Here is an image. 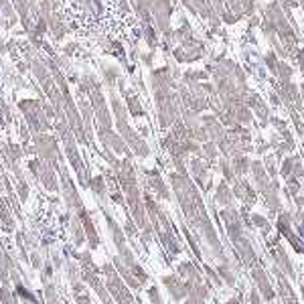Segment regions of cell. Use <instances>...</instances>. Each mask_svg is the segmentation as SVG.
<instances>
[{
    "mask_svg": "<svg viewBox=\"0 0 304 304\" xmlns=\"http://www.w3.org/2000/svg\"><path fill=\"white\" fill-rule=\"evenodd\" d=\"M229 162H231V168H233L235 176H246L250 172L252 160H250V156H246V152H237V154L229 156Z\"/></svg>",
    "mask_w": 304,
    "mask_h": 304,
    "instance_id": "16",
    "label": "cell"
},
{
    "mask_svg": "<svg viewBox=\"0 0 304 304\" xmlns=\"http://www.w3.org/2000/svg\"><path fill=\"white\" fill-rule=\"evenodd\" d=\"M160 282H162V286L166 288V292H168V296L174 300V302H180V300H187V296H189V288H187V282L174 272V274H166V276H162L160 278Z\"/></svg>",
    "mask_w": 304,
    "mask_h": 304,
    "instance_id": "6",
    "label": "cell"
},
{
    "mask_svg": "<svg viewBox=\"0 0 304 304\" xmlns=\"http://www.w3.org/2000/svg\"><path fill=\"white\" fill-rule=\"evenodd\" d=\"M75 304H96L92 300V296L87 292H81V294H75Z\"/></svg>",
    "mask_w": 304,
    "mask_h": 304,
    "instance_id": "36",
    "label": "cell"
},
{
    "mask_svg": "<svg viewBox=\"0 0 304 304\" xmlns=\"http://www.w3.org/2000/svg\"><path fill=\"white\" fill-rule=\"evenodd\" d=\"M248 300H250V304H264V298H262V294H260V290H258L256 286H252Z\"/></svg>",
    "mask_w": 304,
    "mask_h": 304,
    "instance_id": "35",
    "label": "cell"
},
{
    "mask_svg": "<svg viewBox=\"0 0 304 304\" xmlns=\"http://www.w3.org/2000/svg\"><path fill=\"white\" fill-rule=\"evenodd\" d=\"M250 174H252V180H254V187H256L258 193H264L270 187V183H272V176L268 174V170H266L262 160H252Z\"/></svg>",
    "mask_w": 304,
    "mask_h": 304,
    "instance_id": "9",
    "label": "cell"
},
{
    "mask_svg": "<svg viewBox=\"0 0 304 304\" xmlns=\"http://www.w3.org/2000/svg\"><path fill=\"white\" fill-rule=\"evenodd\" d=\"M270 246H272V248H270V262H272V268L282 270L290 280H294V278H296V270H294V266H292V260H290L286 248H284L278 239H272Z\"/></svg>",
    "mask_w": 304,
    "mask_h": 304,
    "instance_id": "3",
    "label": "cell"
},
{
    "mask_svg": "<svg viewBox=\"0 0 304 304\" xmlns=\"http://www.w3.org/2000/svg\"><path fill=\"white\" fill-rule=\"evenodd\" d=\"M272 272H274L276 282H278V298H280V302L282 304H300L298 296H296V292H294V288H292V284H290V278H288L282 270H278V268H272Z\"/></svg>",
    "mask_w": 304,
    "mask_h": 304,
    "instance_id": "7",
    "label": "cell"
},
{
    "mask_svg": "<svg viewBox=\"0 0 304 304\" xmlns=\"http://www.w3.org/2000/svg\"><path fill=\"white\" fill-rule=\"evenodd\" d=\"M53 266H55L57 270H61V266H63V262H61V258H59V256H53Z\"/></svg>",
    "mask_w": 304,
    "mask_h": 304,
    "instance_id": "40",
    "label": "cell"
},
{
    "mask_svg": "<svg viewBox=\"0 0 304 304\" xmlns=\"http://www.w3.org/2000/svg\"><path fill=\"white\" fill-rule=\"evenodd\" d=\"M176 274L187 282V284H199V282H205L203 280V274L199 270V266L195 262H180L178 268H176Z\"/></svg>",
    "mask_w": 304,
    "mask_h": 304,
    "instance_id": "13",
    "label": "cell"
},
{
    "mask_svg": "<svg viewBox=\"0 0 304 304\" xmlns=\"http://www.w3.org/2000/svg\"><path fill=\"white\" fill-rule=\"evenodd\" d=\"M264 18L274 24V28H276V33H278V39H280V43L284 45L288 57L296 55V47H294V45H296V31H294V26L290 24V20L286 18V14H284V10H282V6H280L278 0H272V2L266 6Z\"/></svg>",
    "mask_w": 304,
    "mask_h": 304,
    "instance_id": "2",
    "label": "cell"
},
{
    "mask_svg": "<svg viewBox=\"0 0 304 304\" xmlns=\"http://www.w3.org/2000/svg\"><path fill=\"white\" fill-rule=\"evenodd\" d=\"M146 296H148V300H150V304H162V298H160V292H158V288H156V286H150V288H148Z\"/></svg>",
    "mask_w": 304,
    "mask_h": 304,
    "instance_id": "34",
    "label": "cell"
},
{
    "mask_svg": "<svg viewBox=\"0 0 304 304\" xmlns=\"http://www.w3.org/2000/svg\"><path fill=\"white\" fill-rule=\"evenodd\" d=\"M302 288H304V284H302Z\"/></svg>",
    "mask_w": 304,
    "mask_h": 304,
    "instance_id": "46",
    "label": "cell"
},
{
    "mask_svg": "<svg viewBox=\"0 0 304 304\" xmlns=\"http://www.w3.org/2000/svg\"><path fill=\"white\" fill-rule=\"evenodd\" d=\"M146 176H148V187H150L152 191L156 193V197H158V199L168 201V199H170V191L166 189V185L162 183V178L158 176V172H156V170H152V172H146Z\"/></svg>",
    "mask_w": 304,
    "mask_h": 304,
    "instance_id": "17",
    "label": "cell"
},
{
    "mask_svg": "<svg viewBox=\"0 0 304 304\" xmlns=\"http://www.w3.org/2000/svg\"><path fill=\"white\" fill-rule=\"evenodd\" d=\"M268 122H270V124H272V126H274V128H276L278 132L286 130V122H284V120H280V118H270Z\"/></svg>",
    "mask_w": 304,
    "mask_h": 304,
    "instance_id": "37",
    "label": "cell"
},
{
    "mask_svg": "<svg viewBox=\"0 0 304 304\" xmlns=\"http://www.w3.org/2000/svg\"><path fill=\"white\" fill-rule=\"evenodd\" d=\"M292 164H294V156H286L282 160V166H280V174L282 178H288L292 174Z\"/></svg>",
    "mask_w": 304,
    "mask_h": 304,
    "instance_id": "31",
    "label": "cell"
},
{
    "mask_svg": "<svg viewBox=\"0 0 304 304\" xmlns=\"http://www.w3.org/2000/svg\"><path fill=\"white\" fill-rule=\"evenodd\" d=\"M185 304H207V300H197V298H191V296H187V302Z\"/></svg>",
    "mask_w": 304,
    "mask_h": 304,
    "instance_id": "41",
    "label": "cell"
},
{
    "mask_svg": "<svg viewBox=\"0 0 304 304\" xmlns=\"http://www.w3.org/2000/svg\"><path fill=\"white\" fill-rule=\"evenodd\" d=\"M231 246H233V250H235V254H237V258H239L241 266H246V268H250V270H252L254 266H258V264H260L258 252H256V248H254L252 239L248 237V233H244L241 237H237L235 241H231Z\"/></svg>",
    "mask_w": 304,
    "mask_h": 304,
    "instance_id": "4",
    "label": "cell"
},
{
    "mask_svg": "<svg viewBox=\"0 0 304 304\" xmlns=\"http://www.w3.org/2000/svg\"><path fill=\"white\" fill-rule=\"evenodd\" d=\"M215 203L221 205V207H235V195H233V189L231 185L223 178L217 189H215Z\"/></svg>",
    "mask_w": 304,
    "mask_h": 304,
    "instance_id": "14",
    "label": "cell"
},
{
    "mask_svg": "<svg viewBox=\"0 0 304 304\" xmlns=\"http://www.w3.org/2000/svg\"><path fill=\"white\" fill-rule=\"evenodd\" d=\"M250 276H252L254 286L260 290L264 302H272V300L276 298V290H274V286H272V282H270V278H268V272L258 264V266H254V268L250 270Z\"/></svg>",
    "mask_w": 304,
    "mask_h": 304,
    "instance_id": "5",
    "label": "cell"
},
{
    "mask_svg": "<svg viewBox=\"0 0 304 304\" xmlns=\"http://www.w3.org/2000/svg\"><path fill=\"white\" fill-rule=\"evenodd\" d=\"M260 22H262V20H260L258 16H254V14H252V18H250V24H252V26H258Z\"/></svg>",
    "mask_w": 304,
    "mask_h": 304,
    "instance_id": "42",
    "label": "cell"
},
{
    "mask_svg": "<svg viewBox=\"0 0 304 304\" xmlns=\"http://www.w3.org/2000/svg\"><path fill=\"white\" fill-rule=\"evenodd\" d=\"M41 296L45 298V302L47 304H63V300L59 298L57 288H55L53 282H45V286H43V294H41Z\"/></svg>",
    "mask_w": 304,
    "mask_h": 304,
    "instance_id": "21",
    "label": "cell"
},
{
    "mask_svg": "<svg viewBox=\"0 0 304 304\" xmlns=\"http://www.w3.org/2000/svg\"><path fill=\"white\" fill-rule=\"evenodd\" d=\"M128 108H130V112H132L134 116H144V110L140 108V104H138L136 98H128Z\"/></svg>",
    "mask_w": 304,
    "mask_h": 304,
    "instance_id": "33",
    "label": "cell"
},
{
    "mask_svg": "<svg viewBox=\"0 0 304 304\" xmlns=\"http://www.w3.org/2000/svg\"><path fill=\"white\" fill-rule=\"evenodd\" d=\"M112 264H114V268L118 270V274L122 276V280L126 282V286H128L130 290H140V288H142L140 280H138V278H136V276L132 274V270H130V268H128V266H126V264H124V262L120 260V256H116Z\"/></svg>",
    "mask_w": 304,
    "mask_h": 304,
    "instance_id": "15",
    "label": "cell"
},
{
    "mask_svg": "<svg viewBox=\"0 0 304 304\" xmlns=\"http://www.w3.org/2000/svg\"><path fill=\"white\" fill-rule=\"evenodd\" d=\"M288 112H290V116H292V124H294L296 132H298V134L304 138V124H302L300 114H298V110H296V108H292V106H288Z\"/></svg>",
    "mask_w": 304,
    "mask_h": 304,
    "instance_id": "30",
    "label": "cell"
},
{
    "mask_svg": "<svg viewBox=\"0 0 304 304\" xmlns=\"http://www.w3.org/2000/svg\"><path fill=\"white\" fill-rule=\"evenodd\" d=\"M262 197H264V203H266V207H268V211H270V215H278L280 211H282V199H280V185H278V180L276 178H272V183H270V187L262 193Z\"/></svg>",
    "mask_w": 304,
    "mask_h": 304,
    "instance_id": "11",
    "label": "cell"
},
{
    "mask_svg": "<svg viewBox=\"0 0 304 304\" xmlns=\"http://www.w3.org/2000/svg\"><path fill=\"white\" fill-rule=\"evenodd\" d=\"M189 166H191V172H193L197 185H199L203 191H211V187H213V180L209 178V168H211V166H209L201 156H193L191 162H189Z\"/></svg>",
    "mask_w": 304,
    "mask_h": 304,
    "instance_id": "8",
    "label": "cell"
},
{
    "mask_svg": "<svg viewBox=\"0 0 304 304\" xmlns=\"http://www.w3.org/2000/svg\"><path fill=\"white\" fill-rule=\"evenodd\" d=\"M219 170H221L223 178H225L229 185L235 180V172H233V168H231V162H229V158H227V156H221V158H219Z\"/></svg>",
    "mask_w": 304,
    "mask_h": 304,
    "instance_id": "24",
    "label": "cell"
},
{
    "mask_svg": "<svg viewBox=\"0 0 304 304\" xmlns=\"http://www.w3.org/2000/svg\"><path fill=\"white\" fill-rule=\"evenodd\" d=\"M201 158H203L209 166L219 158V148H217V144H215L213 140H207V142L201 144Z\"/></svg>",
    "mask_w": 304,
    "mask_h": 304,
    "instance_id": "19",
    "label": "cell"
},
{
    "mask_svg": "<svg viewBox=\"0 0 304 304\" xmlns=\"http://www.w3.org/2000/svg\"><path fill=\"white\" fill-rule=\"evenodd\" d=\"M250 219H252V225H254V227H258L264 235H268V233L272 231V223H270L264 215H260V213H252V217H250Z\"/></svg>",
    "mask_w": 304,
    "mask_h": 304,
    "instance_id": "23",
    "label": "cell"
},
{
    "mask_svg": "<svg viewBox=\"0 0 304 304\" xmlns=\"http://www.w3.org/2000/svg\"><path fill=\"white\" fill-rule=\"evenodd\" d=\"M225 304H241V298H239V296H235V298H229V300H227Z\"/></svg>",
    "mask_w": 304,
    "mask_h": 304,
    "instance_id": "43",
    "label": "cell"
},
{
    "mask_svg": "<svg viewBox=\"0 0 304 304\" xmlns=\"http://www.w3.org/2000/svg\"><path fill=\"white\" fill-rule=\"evenodd\" d=\"M89 187H92V191H94L100 199H106V195H108V185H106L104 176H94V178L89 180Z\"/></svg>",
    "mask_w": 304,
    "mask_h": 304,
    "instance_id": "25",
    "label": "cell"
},
{
    "mask_svg": "<svg viewBox=\"0 0 304 304\" xmlns=\"http://www.w3.org/2000/svg\"><path fill=\"white\" fill-rule=\"evenodd\" d=\"M284 237H286V241L292 246V250H294L296 254H304V241L300 239V235H298L296 231H290V233H286Z\"/></svg>",
    "mask_w": 304,
    "mask_h": 304,
    "instance_id": "27",
    "label": "cell"
},
{
    "mask_svg": "<svg viewBox=\"0 0 304 304\" xmlns=\"http://www.w3.org/2000/svg\"><path fill=\"white\" fill-rule=\"evenodd\" d=\"M170 185H172V191L176 195V201L187 217V223L189 227H193L195 231H199L203 244H205V254L209 260H215L217 264L221 262H229L225 250H223V244L207 215V209H205V203H203V197L199 193V189L195 187V183L183 174V172H172L170 174Z\"/></svg>",
    "mask_w": 304,
    "mask_h": 304,
    "instance_id": "1",
    "label": "cell"
},
{
    "mask_svg": "<svg viewBox=\"0 0 304 304\" xmlns=\"http://www.w3.org/2000/svg\"><path fill=\"white\" fill-rule=\"evenodd\" d=\"M20 298L16 294V290L10 288V284H2L0 286V304H18Z\"/></svg>",
    "mask_w": 304,
    "mask_h": 304,
    "instance_id": "22",
    "label": "cell"
},
{
    "mask_svg": "<svg viewBox=\"0 0 304 304\" xmlns=\"http://www.w3.org/2000/svg\"><path fill=\"white\" fill-rule=\"evenodd\" d=\"M296 59H298V65H300V69H302V73H304V49L296 51Z\"/></svg>",
    "mask_w": 304,
    "mask_h": 304,
    "instance_id": "39",
    "label": "cell"
},
{
    "mask_svg": "<svg viewBox=\"0 0 304 304\" xmlns=\"http://www.w3.org/2000/svg\"><path fill=\"white\" fill-rule=\"evenodd\" d=\"M246 106L254 112V118H260V126H266V124H268V120H270V110H268L266 102H264L258 94L250 92L248 98H246Z\"/></svg>",
    "mask_w": 304,
    "mask_h": 304,
    "instance_id": "12",
    "label": "cell"
},
{
    "mask_svg": "<svg viewBox=\"0 0 304 304\" xmlns=\"http://www.w3.org/2000/svg\"><path fill=\"white\" fill-rule=\"evenodd\" d=\"M215 270H217L219 278L223 280V284H227V288H233V286L237 284V272L231 268L229 262H221V264H217Z\"/></svg>",
    "mask_w": 304,
    "mask_h": 304,
    "instance_id": "18",
    "label": "cell"
},
{
    "mask_svg": "<svg viewBox=\"0 0 304 304\" xmlns=\"http://www.w3.org/2000/svg\"><path fill=\"white\" fill-rule=\"evenodd\" d=\"M278 2H280L282 10H284L286 18H288V20H290V24L294 26V16H292V8H294V6H300V4H298V0H278Z\"/></svg>",
    "mask_w": 304,
    "mask_h": 304,
    "instance_id": "29",
    "label": "cell"
},
{
    "mask_svg": "<svg viewBox=\"0 0 304 304\" xmlns=\"http://www.w3.org/2000/svg\"><path fill=\"white\" fill-rule=\"evenodd\" d=\"M71 235H73V244H75V246H83V244L87 241L83 223H81V219H79L77 215L71 219Z\"/></svg>",
    "mask_w": 304,
    "mask_h": 304,
    "instance_id": "20",
    "label": "cell"
},
{
    "mask_svg": "<svg viewBox=\"0 0 304 304\" xmlns=\"http://www.w3.org/2000/svg\"><path fill=\"white\" fill-rule=\"evenodd\" d=\"M300 180L298 178H294V176H288L286 178V195L290 197V199H294L296 195H300Z\"/></svg>",
    "mask_w": 304,
    "mask_h": 304,
    "instance_id": "28",
    "label": "cell"
},
{
    "mask_svg": "<svg viewBox=\"0 0 304 304\" xmlns=\"http://www.w3.org/2000/svg\"><path fill=\"white\" fill-rule=\"evenodd\" d=\"M31 264H33V270H41V254L33 252L31 254Z\"/></svg>",
    "mask_w": 304,
    "mask_h": 304,
    "instance_id": "38",
    "label": "cell"
},
{
    "mask_svg": "<svg viewBox=\"0 0 304 304\" xmlns=\"http://www.w3.org/2000/svg\"><path fill=\"white\" fill-rule=\"evenodd\" d=\"M233 187V195H235V199H241L248 207L250 205H254L256 203V199H258V193H256V189L244 178V176H235V180L231 183Z\"/></svg>",
    "mask_w": 304,
    "mask_h": 304,
    "instance_id": "10",
    "label": "cell"
},
{
    "mask_svg": "<svg viewBox=\"0 0 304 304\" xmlns=\"http://www.w3.org/2000/svg\"><path fill=\"white\" fill-rule=\"evenodd\" d=\"M298 4H300V6H302V10H304V0H298Z\"/></svg>",
    "mask_w": 304,
    "mask_h": 304,
    "instance_id": "44",
    "label": "cell"
},
{
    "mask_svg": "<svg viewBox=\"0 0 304 304\" xmlns=\"http://www.w3.org/2000/svg\"><path fill=\"white\" fill-rule=\"evenodd\" d=\"M302 304H304V288H302Z\"/></svg>",
    "mask_w": 304,
    "mask_h": 304,
    "instance_id": "45",
    "label": "cell"
},
{
    "mask_svg": "<svg viewBox=\"0 0 304 304\" xmlns=\"http://www.w3.org/2000/svg\"><path fill=\"white\" fill-rule=\"evenodd\" d=\"M264 166H266L268 174H270L272 178H276V156L268 154V156H266V160H264Z\"/></svg>",
    "mask_w": 304,
    "mask_h": 304,
    "instance_id": "32",
    "label": "cell"
},
{
    "mask_svg": "<svg viewBox=\"0 0 304 304\" xmlns=\"http://www.w3.org/2000/svg\"><path fill=\"white\" fill-rule=\"evenodd\" d=\"M203 270H205V276H207V284L211 286H215V288H221L223 286V280L219 278V274H217V270L215 268H211L209 264H203Z\"/></svg>",
    "mask_w": 304,
    "mask_h": 304,
    "instance_id": "26",
    "label": "cell"
}]
</instances>
